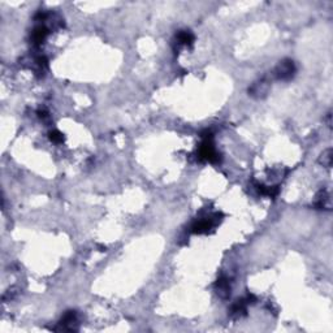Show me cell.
<instances>
[{
	"label": "cell",
	"instance_id": "cell-10",
	"mask_svg": "<svg viewBox=\"0 0 333 333\" xmlns=\"http://www.w3.org/2000/svg\"><path fill=\"white\" fill-rule=\"evenodd\" d=\"M216 288V293L221 298H228L230 294V283L227 277H220L215 284Z\"/></svg>",
	"mask_w": 333,
	"mask_h": 333
},
{
	"label": "cell",
	"instance_id": "cell-9",
	"mask_svg": "<svg viewBox=\"0 0 333 333\" xmlns=\"http://www.w3.org/2000/svg\"><path fill=\"white\" fill-rule=\"evenodd\" d=\"M195 37L190 30H180L174 37V44L180 47H190L193 46Z\"/></svg>",
	"mask_w": 333,
	"mask_h": 333
},
{
	"label": "cell",
	"instance_id": "cell-2",
	"mask_svg": "<svg viewBox=\"0 0 333 333\" xmlns=\"http://www.w3.org/2000/svg\"><path fill=\"white\" fill-rule=\"evenodd\" d=\"M221 217H223V215L216 212V213H211V215H208V216L197 219V220L194 221L193 224H191V227H190V232L197 233V234H201V233H208L211 229L215 228V227L220 223Z\"/></svg>",
	"mask_w": 333,
	"mask_h": 333
},
{
	"label": "cell",
	"instance_id": "cell-5",
	"mask_svg": "<svg viewBox=\"0 0 333 333\" xmlns=\"http://www.w3.org/2000/svg\"><path fill=\"white\" fill-rule=\"evenodd\" d=\"M48 33H50V29L47 27L46 23H39L31 31L30 43L34 47L42 46L44 41L47 39V37H48Z\"/></svg>",
	"mask_w": 333,
	"mask_h": 333
},
{
	"label": "cell",
	"instance_id": "cell-1",
	"mask_svg": "<svg viewBox=\"0 0 333 333\" xmlns=\"http://www.w3.org/2000/svg\"><path fill=\"white\" fill-rule=\"evenodd\" d=\"M203 141H202L199 150H198V159L201 162H208V163H216L219 162V152L216 151V148L213 146L212 142V134L209 132H206V134L202 136Z\"/></svg>",
	"mask_w": 333,
	"mask_h": 333
},
{
	"label": "cell",
	"instance_id": "cell-3",
	"mask_svg": "<svg viewBox=\"0 0 333 333\" xmlns=\"http://www.w3.org/2000/svg\"><path fill=\"white\" fill-rule=\"evenodd\" d=\"M295 72H297V68H295L294 62L291 59H284L276 65L272 76L279 81H291V78L294 77Z\"/></svg>",
	"mask_w": 333,
	"mask_h": 333
},
{
	"label": "cell",
	"instance_id": "cell-6",
	"mask_svg": "<svg viewBox=\"0 0 333 333\" xmlns=\"http://www.w3.org/2000/svg\"><path fill=\"white\" fill-rule=\"evenodd\" d=\"M77 312L76 311H68L64 314L62 320L59 322V327L55 328L56 331H77Z\"/></svg>",
	"mask_w": 333,
	"mask_h": 333
},
{
	"label": "cell",
	"instance_id": "cell-11",
	"mask_svg": "<svg viewBox=\"0 0 333 333\" xmlns=\"http://www.w3.org/2000/svg\"><path fill=\"white\" fill-rule=\"evenodd\" d=\"M254 187L260 195H264V197H276L280 191L279 186H266L263 184H259V182H255L254 184Z\"/></svg>",
	"mask_w": 333,
	"mask_h": 333
},
{
	"label": "cell",
	"instance_id": "cell-12",
	"mask_svg": "<svg viewBox=\"0 0 333 333\" xmlns=\"http://www.w3.org/2000/svg\"><path fill=\"white\" fill-rule=\"evenodd\" d=\"M319 163L323 164V166H327V168L332 166V148L323 151V154L319 158Z\"/></svg>",
	"mask_w": 333,
	"mask_h": 333
},
{
	"label": "cell",
	"instance_id": "cell-14",
	"mask_svg": "<svg viewBox=\"0 0 333 333\" xmlns=\"http://www.w3.org/2000/svg\"><path fill=\"white\" fill-rule=\"evenodd\" d=\"M37 115H38L39 119H41V120H43V121H47L48 119H50V113H48V111H47L46 108H39L38 112H37Z\"/></svg>",
	"mask_w": 333,
	"mask_h": 333
},
{
	"label": "cell",
	"instance_id": "cell-13",
	"mask_svg": "<svg viewBox=\"0 0 333 333\" xmlns=\"http://www.w3.org/2000/svg\"><path fill=\"white\" fill-rule=\"evenodd\" d=\"M48 137H50L51 142H54V144H62V141H64L62 133H60L59 130H52V132H50Z\"/></svg>",
	"mask_w": 333,
	"mask_h": 333
},
{
	"label": "cell",
	"instance_id": "cell-8",
	"mask_svg": "<svg viewBox=\"0 0 333 333\" xmlns=\"http://www.w3.org/2000/svg\"><path fill=\"white\" fill-rule=\"evenodd\" d=\"M314 207L316 209H327V211H330V209L332 208L331 195L326 189H322L318 194H316V198H315L314 202Z\"/></svg>",
	"mask_w": 333,
	"mask_h": 333
},
{
	"label": "cell",
	"instance_id": "cell-4",
	"mask_svg": "<svg viewBox=\"0 0 333 333\" xmlns=\"http://www.w3.org/2000/svg\"><path fill=\"white\" fill-rule=\"evenodd\" d=\"M256 301V298L252 294H249L248 297L245 298L237 299L236 302L233 303L230 310H229V314L232 315L233 318H242L246 315V311H248V306L250 303H254Z\"/></svg>",
	"mask_w": 333,
	"mask_h": 333
},
{
	"label": "cell",
	"instance_id": "cell-7",
	"mask_svg": "<svg viewBox=\"0 0 333 333\" xmlns=\"http://www.w3.org/2000/svg\"><path fill=\"white\" fill-rule=\"evenodd\" d=\"M268 90H270V81L264 77L256 81L255 83H252L251 87L249 89V95L254 98H263L267 95Z\"/></svg>",
	"mask_w": 333,
	"mask_h": 333
}]
</instances>
